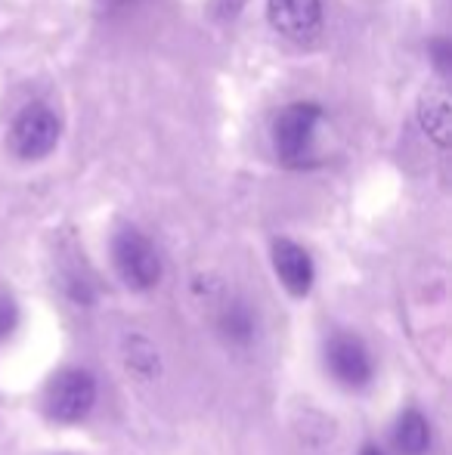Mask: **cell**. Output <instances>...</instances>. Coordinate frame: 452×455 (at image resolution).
<instances>
[{"label":"cell","instance_id":"3957f363","mask_svg":"<svg viewBox=\"0 0 452 455\" xmlns=\"http://www.w3.org/2000/svg\"><path fill=\"white\" fill-rule=\"evenodd\" d=\"M47 415L59 425H78L97 406V378L87 369H62L47 384Z\"/></svg>","mask_w":452,"mask_h":455},{"label":"cell","instance_id":"6da1fadb","mask_svg":"<svg viewBox=\"0 0 452 455\" xmlns=\"http://www.w3.org/2000/svg\"><path fill=\"white\" fill-rule=\"evenodd\" d=\"M322 121V108L316 102H291L273 121V146L276 156L291 168L310 164L313 158L316 127Z\"/></svg>","mask_w":452,"mask_h":455},{"label":"cell","instance_id":"9c48e42d","mask_svg":"<svg viewBox=\"0 0 452 455\" xmlns=\"http://www.w3.org/2000/svg\"><path fill=\"white\" fill-rule=\"evenodd\" d=\"M418 121L437 146H449V100L443 91H424L418 100Z\"/></svg>","mask_w":452,"mask_h":455},{"label":"cell","instance_id":"8fae6325","mask_svg":"<svg viewBox=\"0 0 452 455\" xmlns=\"http://www.w3.org/2000/svg\"><path fill=\"white\" fill-rule=\"evenodd\" d=\"M16 323H19L16 304H12V300H4V298H0V338H4V335H12Z\"/></svg>","mask_w":452,"mask_h":455},{"label":"cell","instance_id":"52a82bcc","mask_svg":"<svg viewBox=\"0 0 452 455\" xmlns=\"http://www.w3.org/2000/svg\"><path fill=\"white\" fill-rule=\"evenodd\" d=\"M266 16L273 28L289 37H307L320 28V0H266Z\"/></svg>","mask_w":452,"mask_h":455},{"label":"cell","instance_id":"ba28073f","mask_svg":"<svg viewBox=\"0 0 452 455\" xmlns=\"http://www.w3.org/2000/svg\"><path fill=\"white\" fill-rule=\"evenodd\" d=\"M393 446L400 455H424L431 450V421L418 409H406L393 425Z\"/></svg>","mask_w":452,"mask_h":455},{"label":"cell","instance_id":"5b68a950","mask_svg":"<svg viewBox=\"0 0 452 455\" xmlns=\"http://www.w3.org/2000/svg\"><path fill=\"white\" fill-rule=\"evenodd\" d=\"M326 363L329 371L335 375V381H341L344 387H366L375 375L372 365V354L369 347L353 335H335L332 341L326 344Z\"/></svg>","mask_w":452,"mask_h":455},{"label":"cell","instance_id":"4fadbf2b","mask_svg":"<svg viewBox=\"0 0 452 455\" xmlns=\"http://www.w3.org/2000/svg\"><path fill=\"white\" fill-rule=\"evenodd\" d=\"M360 455H385V452H381L378 446H372V443H369V446H362V452H360Z\"/></svg>","mask_w":452,"mask_h":455},{"label":"cell","instance_id":"30bf717a","mask_svg":"<svg viewBox=\"0 0 452 455\" xmlns=\"http://www.w3.org/2000/svg\"><path fill=\"white\" fill-rule=\"evenodd\" d=\"M220 331H224L226 341L242 347V344H251L254 335H258V319H254V313L242 300H235V304H229L220 313Z\"/></svg>","mask_w":452,"mask_h":455},{"label":"cell","instance_id":"7c38bea8","mask_svg":"<svg viewBox=\"0 0 452 455\" xmlns=\"http://www.w3.org/2000/svg\"><path fill=\"white\" fill-rule=\"evenodd\" d=\"M434 53H437V66H440V72H447L449 60H447V41H437L434 44Z\"/></svg>","mask_w":452,"mask_h":455},{"label":"cell","instance_id":"277c9868","mask_svg":"<svg viewBox=\"0 0 452 455\" xmlns=\"http://www.w3.org/2000/svg\"><path fill=\"white\" fill-rule=\"evenodd\" d=\"M62 133V121L44 102H31L12 118L10 127V146L22 162H41L56 149Z\"/></svg>","mask_w":452,"mask_h":455},{"label":"cell","instance_id":"8992f818","mask_svg":"<svg viewBox=\"0 0 452 455\" xmlns=\"http://www.w3.org/2000/svg\"><path fill=\"white\" fill-rule=\"evenodd\" d=\"M273 270H276L279 282H282V285L289 288V294H295V298H307L316 282L313 258L307 254V248H301L291 239L273 242Z\"/></svg>","mask_w":452,"mask_h":455},{"label":"cell","instance_id":"7a4b0ae2","mask_svg":"<svg viewBox=\"0 0 452 455\" xmlns=\"http://www.w3.org/2000/svg\"><path fill=\"white\" fill-rule=\"evenodd\" d=\"M112 264L127 288L133 291H149L162 282V258L149 235L139 229L124 227L112 239Z\"/></svg>","mask_w":452,"mask_h":455}]
</instances>
